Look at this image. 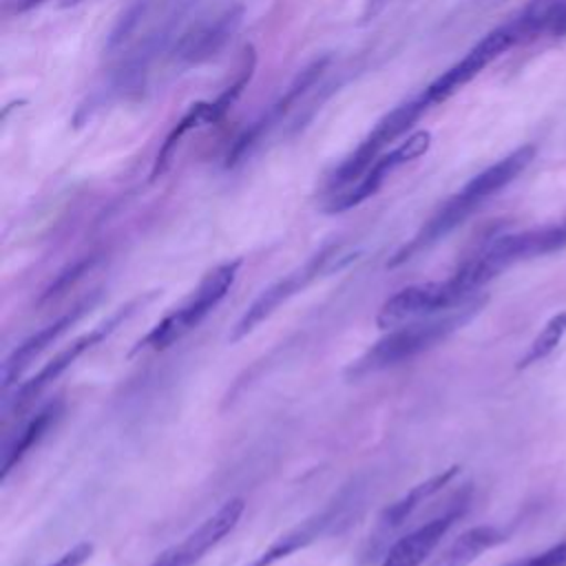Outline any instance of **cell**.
Listing matches in <instances>:
<instances>
[{
    "label": "cell",
    "mask_w": 566,
    "mask_h": 566,
    "mask_svg": "<svg viewBox=\"0 0 566 566\" xmlns=\"http://www.w3.org/2000/svg\"><path fill=\"white\" fill-rule=\"evenodd\" d=\"M535 146L526 144L497 159L475 177H471L455 195H451L424 223L422 228L389 259V268L402 265L411 261L416 254L429 250L458 226H462L478 208H482L491 197L504 190L511 181H515L533 161Z\"/></svg>",
    "instance_id": "cell-1"
},
{
    "label": "cell",
    "mask_w": 566,
    "mask_h": 566,
    "mask_svg": "<svg viewBox=\"0 0 566 566\" xmlns=\"http://www.w3.org/2000/svg\"><path fill=\"white\" fill-rule=\"evenodd\" d=\"M484 303H486V296L478 294L475 298L453 310L387 329L382 338H378L356 360L347 365L345 376L358 380L416 358L418 354L436 347L438 343L449 338L453 332H458L462 325H467L484 307Z\"/></svg>",
    "instance_id": "cell-2"
},
{
    "label": "cell",
    "mask_w": 566,
    "mask_h": 566,
    "mask_svg": "<svg viewBox=\"0 0 566 566\" xmlns=\"http://www.w3.org/2000/svg\"><path fill=\"white\" fill-rule=\"evenodd\" d=\"M562 248H566V219L493 237L473 256H469L453 274L462 281V285L469 292L478 294L489 281L500 276L504 270L522 261L559 252Z\"/></svg>",
    "instance_id": "cell-3"
},
{
    "label": "cell",
    "mask_w": 566,
    "mask_h": 566,
    "mask_svg": "<svg viewBox=\"0 0 566 566\" xmlns=\"http://www.w3.org/2000/svg\"><path fill=\"white\" fill-rule=\"evenodd\" d=\"M241 268V259L223 261L208 270L197 287L177 305L172 307L161 321H157L150 332L137 340L133 354L139 352H161L181 340L188 332H192L230 292L237 281Z\"/></svg>",
    "instance_id": "cell-4"
},
{
    "label": "cell",
    "mask_w": 566,
    "mask_h": 566,
    "mask_svg": "<svg viewBox=\"0 0 566 566\" xmlns=\"http://www.w3.org/2000/svg\"><path fill=\"white\" fill-rule=\"evenodd\" d=\"M358 252H352L343 245H327L314 256H310L303 265L287 272L285 276L270 283L239 316L234 327L230 329V343H237L245 338L250 332H254L265 318H270L281 305H285L290 298H294L298 292L307 290L312 283L347 268L352 261H356Z\"/></svg>",
    "instance_id": "cell-5"
},
{
    "label": "cell",
    "mask_w": 566,
    "mask_h": 566,
    "mask_svg": "<svg viewBox=\"0 0 566 566\" xmlns=\"http://www.w3.org/2000/svg\"><path fill=\"white\" fill-rule=\"evenodd\" d=\"M155 294H144L137 296L133 301H128L126 305L117 307L108 318H104L99 325L91 327L88 332H84L82 336H77L75 340H71L66 347H62L53 358H49L29 380H24L15 394H13V409H24L27 405H31L46 387H51L82 354H86L88 349H93L95 345H99L102 340H106L122 323H126L139 307H144V303H148Z\"/></svg>",
    "instance_id": "cell-6"
},
{
    "label": "cell",
    "mask_w": 566,
    "mask_h": 566,
    "mask_svg": "<svg viewBox=\"0 0 566 566\" xmlns=\"http://www.w3.org/2000/svg\"><path fill=\"white\" fill-rule=\"evenodd\" d=\"M429 106H427V102L420 93L413 99H409V102L396 106L394 111H389L374 126V130L358 144V148L334 170V175L329 177V184H327L329 192L338 195V192L347 190L349 186H354L367 172V168L382 155V148L389 146L400 135H405L420 119V115Z\"/></svg>",
    "instance_id": "cell-7"
},
{
    "label": "cell",
    "mask_w": 566,
    "mask_h": 566,
    "mask_svg": "<svg viewBox=\"0 0 566 566\" xmlns=\"http://www.w3.org/2000/svg\"><path fill=\"white\" fill-rule=\"evenodd\" d=\"M520 42H526V33H524L517 18H513L506 24L486 33L478 44H473L469 49V53L462 60H458L453 66H449L442 75H438L422 91V97H424L427 106L431 108L440 102H447L464 84H469L473 77H478L493 60H497L502 53H506L509 49H513Z\"/></svg>",
    "instance_id": "cell-8"
},
{
    "label": "cell",
    "mask_w": 566,
    "mask_h": 566,
    "mask_svg": "<svg viewBox=\"0 0 566 566\" xmlns=\"http://www.w3.org/2000/svg\"><path fill=\"white\" fill-rule=\"evenodd\" d=\"M478 294H469L451 274L444 281H429L418 285H407L398 290L394 296H389L376 316V325L380 329H391L418 318L436 316L440 312L453 310Z\"/></svg>",
    "instance_id": "cell-9"
},
{
    "label": "cell",
    "mask_w": 566,
    "mask_h": 566,
    "mask_svg": "<svg viewBox=\"0 0 566 566\" xmlns=\"http://www.w3.org/2000/svg\"><path fill=\"white\" fill-rule=\"evenodd\" d=\"M429 146H431V133L429 130L411 133L405 142L394 146L389 153H382L354 186H349L347 190H343L338 195H332L325 210L336 214V212H345V210L363 203L365 199H369L371 195H376L380 190L385 179L396 168L422 157L429 150Z\"/></svg>",
    "instance_id": "cell-10"
},
{
    "label": "cell",
    "mask_w": 566,
    "mask_h": 566,
    "mask_svg": "<svg viewBox=\"0 0 566 566\" xmlns=\"http://www.w3.org/2000/svg\"><path fill=\"white\" fill-rule=\"evenodd\" d=\"M243 511H245V502L241 497H232L223 502L181 542L161 551L150 566H195L199 559H203L208 551H212L226 535L234 531Z\"/></svg>",
    "instance_id": "cell-11"
},
{
    "label": "cell",
    "mask_w": 566,
    "mask_h": 566,
    "mask_svg": "<svg viewBox=\"0 0 566 566\" xmlns=\"http://www.w3.org/2000/svg\"><path fill=\"white\" fill-rule=\"evenodd\" d=\"M99 292H93L88 296H84L80 303H75L71 310H66L64 314H60L55 321H51L49 325H44L42 329H38L35 334L27 336L2 363L0 367V380H2V389L7 391L13 382L20 380V376L29 369V365L42 354L46 352L55 340H60V336H64L84 314H88V310L97 303Z\"/></svg>",
    "instance_id": "cell-12"
},
{
    "label": "cell",
    "mask_w": 566,
    "mask_h": 566,
    "mask_svg": "<svg viewBox=\"0 0 566 566\" xmlns=\"http://www.w3.org/2000/svg\"><path fill=\"white\" fill-rule=\"evenodd\" d=\"M471 491H462L451 506L436 515L433 520L420 524L418 528L402 535L385 555L380 566H422L424 559L433 553V548L440 544V539L447 535V531L455 524L458 517L464 515L469 506Z\"/></svg>",
    "instance_id": "cell-13"
},
{
    "label": "cell",
    "mask_w": 566,
    "mask_h": 566,
    "mask_svg": "<svg viewBox=\"0 0 566 566\" xmlns=\"http://www.w3.org/2000/svg\"><path fill=\"white\" fill-rule=\"evenodd\" d=\"M325 64H327V57L316 60V62H312L310 66H305V69L294 77V82L285 88V93H283L256 122H252V124L243 130V135L234 142L232 150L228 153V159H226V166H228V168H230V166H237L239 161H243V159L252 153V148L265 137V133L283 119V115L301 99V95H303L307 88L314 86V82L321 77Z\"/></svg>",
    "instance_id": "cell-14"
},
{
    "label": "cell",
    "mask_w": 566,
    "mask_h": 566,
    "mask_svg": "<svg viewBox=\"0 0 566 566\" xmlns=\"http://www.w3.org/2000/svg\"><path fill=\"white\" fill-rule=\"evenodd\" d=\"M347 504H352L349 500L338 497L336 502L327 504L323 511L305 517L303 522H298L294 528H290L287 533H283L281 537H276L263 553H259L250 564L245 566H274L276 562L290 557L292 553L314 544L316 539H321L325 533H329L343 517L347 511Z\"/></svg>",
    "instance_id": "cell-15"
},
{
    "label": "cell",
    "mask_w": 566,
    "mask_h": 566,
    "mask_svg": "<svg viewBox=\"0 0 566 566\" xmlns=\"http://www.w3.org/2000/svg\"><path fill=\"white\" fill-rule=\"evenodd\" d=\"M243 9L239 4L228 7L219 15L192 27L181 35L175 46V60L181 64H203L214 57L234 35L241 24Z\"/></svg>",
    "instance_id": "cell-16"
},
{
    "label": "cell",
    "mask_w": 566,
    "mask_h": 566,
    "mask_svg": "<svg viewBox=\"0 0 566 566\" xmlns=\"http://www.w3.org/2000/svg\"><path fill=\"white\" fill-rule=\"evenodd\" d=\"M458 467H449L442 469L438 473H433L431 478L413 484L402 497H398L396 502H391L378 517L376 528H374V539H369L371 544H380L382 539H387L396 528H400L427 500H431L438 491H442L455 475H458Z\"/></svg>",
    "instance_id": "cell-17"
},
{
    "label": "cell",
    "mask_w": 566,
    "mask_h": 566,
    "mask_svg": "<svg viewBox=\"0 0 566 566\" xmlns=\"http://www.w3.org/2000/svg\"><path fill=\"white\" fill-rule=\"evenodd\" d=\"M219 117H217V111H214V104L212 102H195L190 104V108L184 113V117L170 128V133L166 135V139L161 142L157 155H155V161H153V168H150V181L159 179L172 164V157L179 148V144L197 128L201 126H208V124H217Z\"/></svg>",
    "instance_id": "cell-18"
},
{
    "label": "cell",
    "mask_w": 566,
    "mask_h": 566,
    "mask_svg": "<svg viewBox=\"0 0 566 566\" xmlns=\"http://www.w3.org/2000/svg\"><path fill=\"white\" fill-rule=\"evenodd\" d=\"M506 535L495 526H473L460 533L429 566H471L482 553L502 544Z\"/></svg>",
    "instance_id": "cell-19"
},
{
    "label": "cell",
    "mask_w": 566,
    "mask_h": 566,
    "mask_svg": "<svg viewBox=\"0 0 566 566\" xmlns=\"http://www.w3.org/2000/svg\"><path fill=\"white\" fill-rule=\"evenodd\" d=\"M60 409H62V402L55 400V402H49L46 407H42L31 420H27V424L20 429V433L13 438V442L2 453V464H0L2 480H7L11 469L44 438V433L57 420Z\"/></svg>",
    "instance_id": "cell-20"
},
{
    "label": "cell",
    "mask_w": 566,
    "mask_h": 566,
    "mask_svg": "<svg viewBox=\"0 0 566 566\" xmlns=\"http://www.w3.org/2000/svg\"><path fill=\"white\" fill-rule=\"evenodd\" d=\"M254 69H256V51L252 44H248L241 53V60H239V66H237V73H234V80L232 84H228L219 97L212 102L214 104V111H217V117L223 119V115L232 108V104L239 99V95L248 88L252 75H254Z\"/></svg>",
    "instance_id": "cell-21"
},
{
    "label": "cell",
    "mask_w": 566,
    "mask_h": 566,
    "mask_svg": "<svg viewBox=\"0 0 566 566\" xmlns=\"http://www.w3.org/2000/svg\"><path fill=\"white\" fill-rule=\"evenodd\" d=\"M564 334H566V329H564V325L559 323L557 314L551 316V318L544 323V327L539 329V334L531 340L528 349L520 356L517 369H526V367H531L533 363L544 360V358L559 345V340H562Z\"/></svg>",
    "instance_id": "cell-22"
},
{
    "label": "cell",
    "mask_w": 566,
    "mask_h": 566,
    "mask_svg": "<svg viewBox=\"0 0 566 566\" xmlns=\"http://www.w3.org/2000/svg\"><path fill=\"white\" fill-rule=\"evenodd\" d=\"M564 564H566V542H559L542 553L509 562L506 566H564Z\"/></svg>",
    "instance_id": "cell-23"
},
{
    "label": "cell",
    "mask_w": 566,
    "mask_h": 566,
    "mask_svg": "<svg viewBox=\"0 0 566 566\" xmlns=\"http://www.w3.org/2000/svg\"><path fill=\"white\" fill-rule=\"evenodd\" d=\"M93 555V544L88 542H80L73 548H69L66 553H62L55 562L46 564V566H82L84 562H88V557Z\"/></svg>",
    "instance_id": "cell-24"
},
{
    "label": "cell",
    "mask_w": 566,
    "mask_h": 566,
    "mask_svg": "<svg viewBox=\"0 0 566 566\" xmlns=\"http://www.w3.org/2000/svg\"><path fill=\"white\" fill-rule=\"evenodd\" d=\"M546 35L551 38H566V0H557L551 20H548V29Z\"/></svg>",
    "instance_id": "cell-25"
},
{
    "label": "cell",
    "mask_w": 566,
    "mask_h": 566,
    "mask_svg": "<svg viewBox=\"0 0 566 566\" xmlns=\"http://www.w3.org/2000/svg\"><path fill=\"white\" fill-rule=\"evenodd\" d=\"M40 2H44V0H20V9H31V7H35Z\"/></svg>",
    "instance_id": "cell-26"
},
{
    "label": "cell",
    "mask_w": 566,
    "mask_h": 566,
    "mask_svg": "<svg viewBox=\"0 0 566 566\" xmlns=\"http://www.w3.org/2000/svg\"><path fill=\"white\" fill-rule=\"evenodd\" d=\"M557 318H559V323H562V325H564V329H566V310H564V312H559V314H557Z\"/></svg>",
    "instance_id": "cell-27"
},
{
    "label": "cell",
    "mask_w": 566,
    "mask_h": 566,
    "mask_svg": "<svg viewBox=\"0 0 566 566\" xmlns=\"http://www.w3.org/2000/svg\"><path fill=\"white\" fill-rule=\"evenodd\" d=\"M75 2H80V0H64V4H75Z\"/></svg>",
    "instance_id": "cell-28"
}]
</instances>
